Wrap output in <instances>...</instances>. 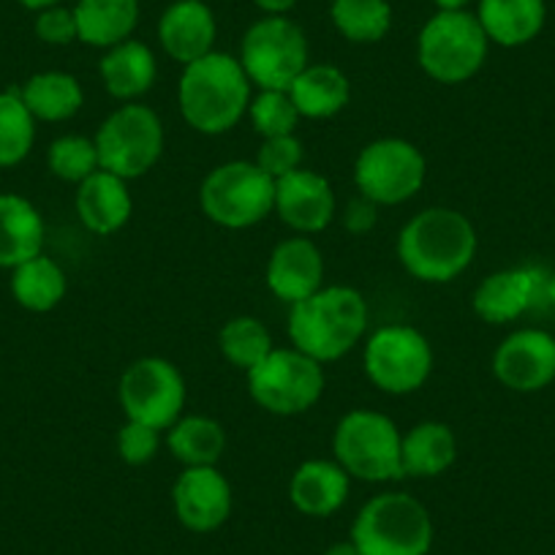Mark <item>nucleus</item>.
Segmentation results:
<instances>
[{"label": "nucleus", "mask_w": 555, "mask_h": 555, "mask_svg": "<svg viewBox=\"0 0 555 555\" xmlns=\"http://www.w3.org/2000/svg\"><path fill=\"white\" fill-rule=\"evenodd\" d=\"M477 229L452 207L416 212L398 234V259L423 284H450L477 256Z\"/></svg>", "instance_id": "obj_1"}, {"label": "nucleus", "mask_w": 555, "mask_h": 555, "mask_svg": "<svg viewBox=\"0 0 555 555\" xmlns=\"http://www.w3.org/2000/svg\"><path fill=\"white\" fill-rule=\"evenodd\" d=\"M493 373L512 392H542L555 382V335L522 327L506 335L493 354Z\"/></svg>", "instance_id": "obj_15"}, {"label": "nucleus", "mask_w": 555, "mask_h": 555, "mask_svg": "<svg viewBox=\"0 0 555 555\" xmlns=\"http://www.w3.org/2000/svg\"><path fill=\"white\" fill-rule=\"evenodd\" d=\"M248 392L270 414H306L324 392V367L295 346L272 349L259 365L248 371Z\"/></svg>", "instance_id": "obj_10"}, {"label": "nucleus", "mask_w": 555, "mask_h": 555, "mask_svg": "<svg viewBox=\"0 0 555 555\" xmlns=\"http://www.w3.org/2000/svg\"><path fill=\"white\" fill-rule=\"evenodd\" d=\"M99 74L112 99L131 104L156 85L158 63L151 47L142 44V41L126 39L104 52L99 63Z\"/></svg>", "instance_id": "obj_22"}, {"label": "nucleus", "mask_w": 555, "mask_h": 555, "mask_svg": "<svg viewBox=\"0 0 555 555\" xmlns=\"http://www.w3.org/2000/svg\"><path fill=\"white\" fill-rule=\"evenodd\" d=\"M547 278L550 272L537 264L493 272L474 292V313L488 324H509L537 308H547Z\"/></svg>", "instance_id": "obj_14"}, {"label": "nucleus", "mask_w": 555, "mask_h": 555, "mask_svg": "<svg viewBox=\"0 0 555 555\" xmlns=\"http://www.w3.org/2000/svg\"><path fill=\"white\" fill-rule=\"evenodd\" d=\"M457 457V439L450 425L420 423L400 441V463L403 477H441Z\"/></svg>", "instance_id": "obj_26"}, {"label": "nucleus", "mask_w": 555, "mask_h": 555, "mask_svg": "<svg viewBox=\"0 0 555 555\" xmlns=\"http://www.w3.org/2000/svg\"><path fill=\"white\" fill-rule=\"evenodd\" d=\"M99 164L122 180L142 178L164 153V122L145 104H122L101 122L93 137Z\"/></svg>", "instance_id": "obj_8"}, {"label": "nucleus", "mask_w": 555, "mask_h": 555, "mask_svg": "<svg viewBox=\"0 0 555 555\" xmlns=\"http://www.w3.org/2000/svg\"><path fill=\"white\" fill-rule=\"evenodd\" d=\"M335 191L327 178L311 169H295L275 180V212L297 234H317L335 218Z\"/></svg>", "instance_id": "obj_17"}, {"label": "nucleus", "mask_w": 555, "mask_h": 555, "mask_svg": "<svg viewBox=\"0 0 555 555\" xmlns=\"http://www.w3.org/2000/svg\"><path fill=\"white\" fill-rule=\"evenodd\" d=\"M240 66L259 90H289L306 72L308 39L289 17H264L250 25L240 44Z\"/></svg>", "instance_id": "obj_9"}, {"label": "nucleus", "mask_w": 555, "mask_h": 555, "mask_svg": "<svg viewBox=\"0 0 555 555\" xmlns=\"http://www.w3.org/2000/svg\"><path fill=\"white\" fill-rule=\"evenodd\" d=\"M77 216L93 234H115L128 223L133 210L128 180L99 169L77 185Z\"/></svg>", "instance_id": "obj_20"}, {"label": "nucleus", "mask_w": 555, "mask_h": 555, "mask_svg": "<svg viewBox=\"0 0 555 555\" xmlns=\"http://www.w3.org/2000/svg\"><path fill=\"white\" fill-rule=\"evenodd\" d=\"M403 434L387 414L373 409H351L340 416L333 436L335 461L346 474L362 482H392L403 477L400 463Z\"/></svg>", "instance_id": "obj_6"}, {"label": "nucleus", "mask_w": 555, "mask_h": 555, "mask_svg": "<svg viewBox=\"0 0 555 555\" xmlns=\"http://www.w3.org/2000/svg\"><path fill=\"white\" fill-rule=\"evenodd\" d=\"M17 3H23L25 9H30V12H41V9L61 7L63 0H17Z\"/></svg>", "instance_id": "obj_43"}, {"label": "nucleus", "mask_w": 555, "mask_h": 555, "mask_svg": "<svg viewBox=\"0 0 555 555\" xmlns=\"http://www.w3.org/2000/svg\"><path fill=\"white\" fill-rule=\"evenodd\" d=\"M172 504L180 526L189 531H218L232 515V485L216 466L183 468L172 488Z\"/></svg>", "instance_id": "obj_16"}, {"label": "nucleus", "mask_w": 555, "mask_h": 555, "mask_svg": "<svg viewBox=\"0 0 555 555\" xmlns=\"http://www.w3.org/2000/svg\"><path fill=\"white\" fill-rule=\"evenodd\" d=\"M36 142V117L17 90L0 93V169H12L30 156Z\"/></svg>", "instance_id": "obj_32"}, {"label": "nucleus", "mask_w": 555, "mask_h": 555, "mask_svg": "<svg viewBox=\"0 0 555 555\" xmlns=\"http://www.w3.org/2000/svg\"><path fill=\"white\" fill-rule=\"evenodd\" d=\"M322 555H362V553H360V550H357V544L351 542V539H346V542L330 544V547L324 550Z\"/></svg>", "instance_id": "obj_41"}, {"label": "nucleus", "mask_w": 555, "mask_h": 555, "mask_svg": "<svg viewBox=\"0 0 555 555\" xmlns=\"http://www.w3.org/2000/svg\"><path fill=\"white\" fill-rule=\"evenodd\" d=\"M477 20L490 44L526 47L537 39L547 23L544 0H479Z\"/></svg>", "instance_id": "obj_23"}, {"label": "nucleus", "mask_w": 555, "mask_h": 555, "mask_svg": "<svg viewBox=\"0 0 555 555\" xmlns=\"http://www.w3.org/2000/svg\"><path fill=\"white\" fill-rule=\"evenodd\" d=\"M488 50L490 39L472 12L434 14L416 39V61L441 85H463L477 77L488 61Z\"/></svg>", "instance_id": "obj_5"}, {"label": "nucleus", "mask_w": 555, "mask_h": 555, "mask_svg": "<svg viewBox=\"0 0 555 555\" xmlns=\"http://www.w3.org/2000/svg\"><path fill=\"white\" fill-rule=\"evenodd\" d=\"M202 212L223 229H248L275 212V180L256 162H227L199 189Z\"/></svg>", "instance_id": "obj_7"}, {"label": "nucleus", "mask_w": 555, "mask_h": 555, "mask_svg": "<svg viewBox=\"0 0 555 555\" xmlns=\"http://www.w3.org/2000/svg\"><path fill=\"white\" fill-rule=\"evenodd\" d=\"M302 158H306L302 142L295 133H286V137L264 139L259 147V156H256V164H259L261 172L270 175L272 180H281L286 178V175L295 172V169H300Z\"/></svg>", "instance_id": "obj_36"}, {"label": "nucleus", "mask_w": 555, "mask_h": 555, "mask_svg": "<svg viewBox=\"0 0 555 555\" xmlns=\"http://www.w3.org/2000/svg\"><path fill=\"white\" fill-rule=\"evenodd\" d=\"M378 221V205L376 202L365 199V196H354V199L346 205L344 212V227L349 229L351 234H367Z\"/></svg>", "instance_id": "obj_39"}, {"label": "nucleus", "mask_w": 555, "mask_h": 555, "mask_svg": "<svg viewBox=\"0 0 555 555\" xmlns=\"http://www.w3.org/2000/svg\"><path fill=\"white\" fill-rule=\"evenodd\" d=\"M351 542L362 555H428L434 517L409 493H378L357 512Z\"/></svg>", "instance_id": "obj_4"}, {"label": "nucleus", "mask_w": 555, "mask_h": 555, "mask_svg": "<svg viewBox=\"0 0 555 555\" xmlns=\"http://www.w3.org/2000/svg\"><path fill=\"white\" fill-rule=\"evenodd\" d=\"M216 14L202 0H175L158 20V41L180 66L199 61L216 50Z\"/></svg>", "instance_id": "obj_19"}, {"label": "nucleus", "mask_w": 555, "mask_h": 555, "mask_svg": "<svg viewBox=\"0 0 555 555\" xmlns=\"http://www.w3.org/2000/svg\"><path fill=\"white\" fill-rule=\"evenodd\" d=\"M248 115L254 131L264 139L295 133L297 122H300V112L292 104L286 90H259V95L250 99Z\"/></svg>", "instance_id": "obj_35"}, {"label": "nucleus", "mask_w": 555, "mask_h": 555, "mask_svg": "<svg viewBox=\"0 0 555 555\" xmlns=\"http://www.w3.org/2000/svg\"><path fill=\"white\" fill-rule=\"evenodd\" d=\"M47 167L55 178L79 185L101 169L95 142L88 137H79V133L57 137L47 151Z\"/></svg>", "instance_id": "obj_34"}, {"label": "nucleus", "mask_w": 555, "mask_h": 555, "mask_svg": "<svg viewBox=\"0 0 555 555\" xmlns=\"http://www.w3.org/2000/svg\"><path fill=\"white\" fill-rule=\"evenodd\" d=\"M434 371V349L416 327L389 324L365 344V373L382 392H416Z\"/></svg>", "instance_id": "obj_13"}, {"label": "nucleus", "mask_w": 555, "mask_h": 555, "mask_svg": "<svg viewBox=\"0 0 555 555\" xmlns=\"http://www.w3.org/2000/svg\"><path fill=\"white\" fill-rule=\"evenodd\" d=\"M425 178H428V162L409 139H376L362 147L354 162L357 191L376 205H403L420 194Z\"/></svg>", "instance_id": "obj_11"}, {"label": "nucleus", "mask_w": 555, "mask_h": 555, "mask_svg": "<svg viewBox=\"0 0 555 555\" xmlns=\"http://www.w3.org/2000/svg\"><path fill=\"white\" fill-rule=\"evenodd\" d=\"M66 272L50 256L39 254L12 270V297L25 311L47 313L66 297Z\"/></svg>", "instance_id": "obj_29"}, {"label": "nucleus", "mask_w": 555, "mask_h": 555, "mask_svg": "<svg viewBox=\"0 0 555 555\" xmlns=\"http://www.w3.org/2000/svg\"><path fill=\"white\" fill-rule=\"evenodd\" d=\"M218 346H221L223 360L245 373H248L250 367L259 365V362L275 349V346H272L270 330H267L264 322H259L256 317L229 319V322L223 324L221 335H218Z\"/></svg>", "instance_id": "obj_33"}, {"label": "nucleus", "mask_w": 555, "mask_h": 555, "mask_svg": "<svg viewBox=\"0 0 555 555\" xmlns=\"http://www.w3.org/2000/svg\"><path fill=\"white\" fill-rule=\"evenodd\" d=\"M547 308H553L555 311V270L550 272L547 278Z\"/></svg>", "instance_id": "obj_44"}, {"label": "nucleus", "mask_w": 555, "mask_h": 555, "mask_svg": "<svg viewBox=\"0 0 555 555\" xmlns=\"http://www.w3.org/2000/svg\"><path fill=\"white\" fill-rule=\"evenodd\" d=\"M36 36H39L44 44L52 47H66L72 41H77V17H74V9L66 7H50L36 12Z\"/></svg>", "instance_id": "obj_38"}, {"label": "nucleus", "mask_w": 555, "mask_h": 555, "mask_svg": "<svg viewBox=\"0 0 555 555\" xmlns=\"http://www.w3.org/2000/svg\"><path fill=\"white\" fill-rule=\"evenodd\" d=\"M351 477L338 461H306L289 479V501L300 515L330 517L349 499Z\"/></svg>", "instance_id": "obj_21"}, {"label": "nucleus", "mask_w": 555, "mask_h": 555, "mask_svg": "<svg viewBox=\"0 0 555 555\" xmlns=\"http://www.w3.org/2000/svg\"><path fill=\"white\" fill-rule=\"evenodd\" d=\"M162 450V430L126 420L117 430V455L128 466H145Z\"/></svg>", "instance_id": "obj_37"}, {"label": "nucleus", "mask_w": 555, "mask_h": 555, "mask_svg": "<svg viewBox=\"0 0 555 555\" xmlns=\"http://www.w3.org/2000/svg\"><path fill=\"white\" fill-rule=\"evenodd\" d=\"M44 248V218L20 194H0V267L14 270Z\"/></svg>", "instance_id": "obj_24"}, {"label": "nucleus", "mask_w": 555, "mask_h": 555, "mask_svg": "<svg viewBox=\"0 0 555 555\" xmlns=\"http://www.w3.org/2000/svg\"><path fill=\"white\" fill-rule=\"evenodd\" d=\"M267 289L278 300L295 302L317 295L324 286V256L317 243L308 237H289L272 248L270 261H267Z\"/></svg>", "instance_id": "obj_18"}, {"label": "nucleus", "mask_w": 555, "mask_h": 555, "mask_svg": "<svg viewBox=\"0 0 555 555\" xmlns=\"http://www.w3.org/2000/svg\"><path fill=\"white\" fill-rule=\"evenodd\" d=\"M77 41L99 50L131 39L139 23V0H79L74 7Z\"/></svg>", "instance_id": "obj_25"}, {"label": "nucleus", "mask_w": 555, "mask_h": 555, "mask_svg": "<svg viewBox=\"0 0 555 555\" xmlns=\"http://www.w3.org/2000/svg\"><path fill=\"white\" fill-rule=\"evenodd\" d=\"M117 400L126 420L169 430L185 409V378L164 357H142L120 376Z\"/></svg>", "instance_id": "obj_12"}, {"label": "nucleus", "mask_w": 555, "mask_h": 555, "mask_svg": "<svg viewBox=\"0 0 555 555\" xmlns=\"http://www.w3.org/2000/svg\"><path fill=\"white\" fill-rule=\"evenodd\" d=\"M267 17H286L297 7V0H254Z\"/></svg>", "instance_id": "obj_40"}, {"label": "nucleus", "mask_w": 555, "mask_h": 555, "mask_svg": "<svg viewBox=\"0 0 555 555\" xmlns=\"http://www.w3.org/2000/svg\"><path fill=\"white\" fill-rule=\"evenodd\" d=\"M25 106L36 120L63 122L72 120L85 104V90L74 74L66 72H41L34 74L28 82L20 88Z\"/></svg>", "instance_id": "obj_28"}, {"label": "nucleus", "mask_w": 555, "mask_h": 555, "mask_svg": "<svg viewBox=\"0 0 555 555\" xmlns=\"http://www.w3.org/2000/svg\"><path fill=\"white\" fill-rule=\"evenodd\" d=\"M439 12H466V7L472 0H434Z\"/></svg>", "instance_id": "obj_42"}, {"label": "nucleus", "mask_w": 555, "mask_h": 555, "mask_svg": "<svg viewBox=\"0 0 555 555\" xmlns=\"http://www.w3.org/2000/svg\"><path fill=\"white\" fill-rule=\"evenodd\" d=\"M250 79L237 57L216 52L183 66L178 85L180 115L194 131L218 137L243 120L250 104Z\"/></svg>", "instance_id": "obj_2"}, {"label": "nucleus", "mask_w": 555, "mask_h": 555, "mask_svg": "<svg viewBox=\"0 0 555 555\" xmlns=\"http://www.w3.org/2000/svg\"><path fill=\"white\" fill-rule=\"evenodd\" d=\"M286 93H289L292 104L297 106L300 117L327 120V117H335L349 104L351 85L349 77L338 66L319 63V66H308L292 82V88Z\"/></svg>", "instance_id": "obj_27"}, {"label": "nucleus", "mask_w": 555, "mask_h": 555, "mask_svg": "<svg viewBox=\"0 0 555 555\" xmlns=\"http://www.w3.org/2000/svg\"><path fill=\"white\" fill-rule=\"evenodd\" d=\"M167 447L185 468L216 466L227 450V434H223V425L212 416H180L169 428Z\"/></svg>", "instance_id": "obj_30"}, {"label": "nucleus", "mask_w": 555, "mask_h": 555, "mask_svg": "<svg viewBox=\"0 0 555 555\" xmlns=\"http://www.w3.org/2000/svg\"><path fill=\"white\" fill-rule=\"evenodd\" d=\"M330 20L351 44H376L392 28V7L387 0H333Z\"/></svg>", "instance_id": "obj_31"}, {"label": "nucleus", "mask_w": 555, "mask_h": 555, "mask_svg": "<svg viewBox=\"0 0 555 555\" xmlns=\"http://www.w3.org/2000/svg\"><path fill=\"white\" fill-rule=\"evenodd\" d=\"M367 330V302L351 286H322L289 311L292 346L317 362L349 354Z\"/></svg>", "instance_id": "obj_3"}]
</instances>
